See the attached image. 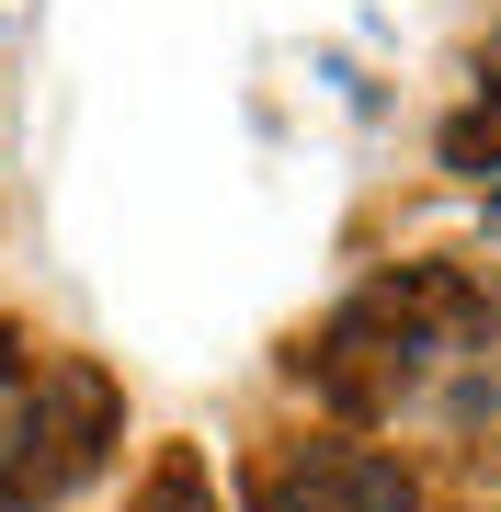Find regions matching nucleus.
I'll list each match as a JSON object with an SVG mask.
<instances>
[{
    "instance_id": "1",
    "label": "nucleus",
    "mask_w": 501,
    "mask_h": 512,
    "mask_svg": "<svg viewBox=\"0 0 501 512\" xmlns=\"http://www.w3.org/2000/svg\"><path fill=\"white\" fill-rule=\"evenodd\" d=\"M479 342H490V296L467 262H388L365 296L331 308V330L297 353V376L319 387V410L388 421L445 353H479Z\"/></svg>"
},
{
    "instance_id": "2",
    "label": "nucleus",
    "mask_w": 501,
    "mask_h": 512,
    "mask_svg": "<svg viewBox=\"0 0 501 512\" xmlns=\"http://www.w3.org/2000/svg\"><path fill=\"white\" fill-rule=\"evenodd\" d=\"M114 444H126L114 376L80 365V353L35 365V387H23V410H12V444H0V512H57L80 478L114 467Z\"/></svg>"
},
{
    "instance_id": "3",
    "label": "nucleus",
    "mask_w": 501,
    "mask_h": 512,
    "mask_svg": "<svg viewBox=\"0 0 501 512\" xmlns=\"http://www.w3.org/2000/svg\"><path fill=\"white\" fill-rule=\"evenodd\" d=\"M262 512H422V478L376 444H297L262 478Z\"/></svg>"
},
{
    "instance_id": "4",
    "label": "nucleus",
    "mask_w": 501,
    "mask_h": 512,
    "mask_svg": "<svg viewBox=\"0 0 501 512\" xmlns=\"http://www.w3.org/2000/svg\"><path fill=\"white\" fill-rule=\"evenodd\" d=\"M433 160H445V171H467V183H501V103L479 92L467 114H445V137H433Z\"/></svg>"
},
{
    "instance_id": "5",
    "label": "nucleus",
    "mask_w": 501,
    "mask_h": 512,
    "mask_svg": "<svg viewBox=\"0 0 501 512\" xmlns=\"http://www.w3.org/2000/svg\"><path fill=\"white\" fill-rule=\"evenodd\" d=\"M137 512H217V478H205L194 444H160L149 478H137Z\"/></svg>"
},
{
    "instance_id": "6",
    "label": "nucleus",
    "mask_w": 501,
    "mask_h": 512,
    "mask_svg": "<svg viewBox=\"0 0 501 512\" xmlns=\"http://www.w3.org/2000/svg\"><path fill=\"white\" fill-rule=\"evenodd\" d=\"M490 103H501V46H490Z\"/></svg>"
}]
</instances>
